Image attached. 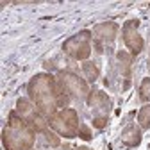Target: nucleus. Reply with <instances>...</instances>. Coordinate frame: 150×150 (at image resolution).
Segmentation results:
<instances>
[{
	"instance_id": "1",
	"label": "nucleus",
	"mask_w": 150,
	"mask_h": 150,
	"mask_svg": "<svg viewBox=\"0 0 150 150\" xmlns=\"http://www.w3.org/2000/svg\"><path fill=\"white\" fill-rule=\"evenodd\" d=\"M29 98L43 116L52 118L57 111V81L48 73H38L29 82Z\"/></svg>"
},
{
	"instance_id": "2",
	"label": "nucleus",
	"mask_w": 150,
	"mask_h": 150,
	"mask_svg": "<svg viewBox=\"0 0 150 150\" xmlns=\"http://www.w3.org/2000/svg\"><path fill=\"white\" fill-rule=\"evenodd\" d=\"M36 141V129L20 118L16 111L9 112L7 125L2 132V143L6 150H30Z\"/></svg>"
},
{
	"instance_id": "3",
	"label": "nucleus",
	"mask_w": 150,
	"mask_h": 150,
	"mask_svg": "<svg viewBox=\"0 0 150 150\" xmlns=\"http://www.w3.org/2000/svg\"><path fill=\"white\" fill-rule=\"evenodd\" d=\"M48 125L63 138H75L79 134V115L75 109H61L48 120Z\"/></svg>"
},
{
	"instance_id": "4",
	"label": "nucleus",
	"mask_w": 150,
	"mask_h": 150,
	"mask_svg": "<svg viewBox=\"0 0 150 150\" xmlns=\"http://www.w3.org/2000/svg\"><path fill=\"white\" fill-rule=\"evenodd\" d=\"M89 40H91V32L89 30H82L79 34H75L73 38H70V40H66L63 43V50L68 55H71L73 59L84 61V59L89 57V54H91Z\"/></svg>"
},
{
	"instance_id": "5",
	"label": "nucleus",
	"mask_w": 150,
	"mask_h": 150,
	"mask_svg": "<svg viewBox=\"0 0 150 150\" xmlns=\"http://www.w3.org/2000/svg\"><path fill=\"white\" fill-rule=\"evenodd\" d=\"M57 82L66 89V93L71 98H88V84L86 81H82L79 75H75L73 71H59L57 75Z\"/></svg>"
},
{
	"instance_id": "6",
	"label": "nucleus",
	"mask_w": 150,
	"mask_h": 150,
	"mask_svg": "<svg viewBox=\"0 0 150 150\" xmlns=\"http://www.w3.org/2000/svg\"><path fill=\"white\" fill-rule=\"evenodd\" d=\"M138 27H139V20H129L123 25V30H122L123 43H125L127 50L130 52V55H138L143 50V45H145L143 38L138 32Z\"/></svg>"
},
{
	"instance_id": "7",
	"label": "nucleus",
	"mask_w": 150,
	"mask_h": 150,
	"mask_svg": "<svg viewBox=\"0 0 150 150\" xmlns=\"http://www.w3.org/2000/svg\"><path fill=\"white\" fill-rule=\"evenodd\" d=\"M116 32H118V25L112 23V22H104V23H98L93 29V36H95V48L98 52L104 50V45H111L116 38Z\"/></svg>"
},
{
	"instance_id": "8",
	"label": "nucleus",
	"mask_w": 150,
	"mask_h": 150,
	"mask_svg": "<svg viewBox=\"0 0 150 150\" xmlns=\"http://www.w3.org/2000/svg\"><path fill=\"white\" fill-rule=\"evenodd\" d=\"M86 102L91 109H95L97 112H102V116H107V112L111 109V100L104 91H91Z\"/></svg>"
},
{
	"instance_id": "9",
	"label": "nucleus",
	"mask_w": 150,
	"mask_h": 150,
	"mask_svg": "<svg viewBox=\"0 0 150 150\" xmlns=\"http://www.w3.org/2000/svg\"><path fill=\"white\" fill-rule=\"evenodd\" d=\"M16 115L20 116V118H23L25 122H29L30 125L34 123V120L41 115V112H38V109H36V105H32V102L30 100H27V98H18V102H16Z\"/></svg>"
},
{
	"instance_id": "10",
	"label": "nucleus",
	"mask_w": 150,
	"mask_h": 150,
	"mask_svg": "<svg viewBox=\"0 0 150 150\" xmlns=\"http://www.w3.org/2000/svg\"><path fill=\"white\" fill-rule=\"evenodd\" d=\"M116 59H118V66L122 71V77H123V91L129 88V79H130V63H132V55L127 54V52H118L116 54Z\"/></svg>"
},
{
	"instance_id": "11",
	"label": "nucleus",
	"mask_w": 150,
	"mask_h": 150,
	"mask_svg": "<svg viewBox=\"0 0 150 150\" xmlns=\"http://www.w3.org/2000/svg\"><path fill=\"white\" fill-rule=\"evenodd\" d=\"M122 141L127 146H136V145H139V141H141V130L136 125H129L123 132H122Z\"/></svg>"
},
{
	"instance_id": "12",
	"label": "nucleus",
	"mask_w": 150,
	"mask_h": 150,
	"mask_svg": "<svg viewBox=\"0 0 150 150\" xmlns=\"http://www.w3.org/2000/svg\"><path fill=\"white\" fill-rule=\"evenodd\" d=\"M82 71H84V75H86V79L89 81V82H95L97 79H98V66L95 64V63H91V61H86L84 64H82Z\"/></svg>"
},
{
	"instance_id": "13",
	"label": "nucleus",
	"mask_w": 150,
	"mask_h": 150,
	"mask_svg": "<svg viewBox=\"0 0 150 150\" xmlns=\"http://www.w3.org/2000/svg\"><path fill=\"white\" fill-rule=\"evenodd\" d=\"M138 123L141 129H150V105H143L138 112Z\"/></svg>"
},
{
	"instance_id": "14",
	"label": "nucleus",
	"mask_w": 150,
	"mask_h": 150,
	"mask_svg": "<svg viewBox=\"0 0 150 150\" xmlns=\"http://www.w3.org/2000/svg\"><path fill=\"white\" fill-rule=\"evenodd\" d=\"M139 98L143 102H148L150 100V77H145L141 81V86H139Z\"/></svg>"
},
{
	"instance_id": "15",
	"label": "nucleus",
	"mask_w": 150,
	"mask_h": 150,
	"mask_svg": "<svg viewBox=\"0 0 150 150\" xmlns=\"http://www.w3.org/2000/svg\"><path fill=\"white\" fill-rule=\"evenodd\" d=\"M41 136H43V139L47 141V145H50V146H59V138L55 136L54 132H50L48 129L41 130Z\"/></svg>"
},
{
	"instance_id": "16",
	"label": "nucleus",
	"mask_w": 150,
	"mask_h": 150,
	"mask_svg": "<svg viewBox=\"0 0 150 150\" xmlns=\"http://www.w3.org/2000/svg\"><path fill=\"white\" fill-rule=\"evenodd\" d=\"M79 136H81V139H84V141H89L93 136H91V130H89V127L86 125V123H81V127H79Z\"/></svg>"
},
{
	"instance_id": "17",
	"label": "nucleus",
	"mask_w": 150,
	"mask_h": 150,
	"mask_svg": "<svg viewBox=\"0 0 150 150\" xmlns=\"http://www.w3.org/2000/svg\"><path fill=\"white\" fill-rule=\"evenodd\" d=\"M107 123V116H95L93 118V127L95 129H104Z\"/></svg>"
},
{
	"instance_id": "18",
	"label": "nucleus",
	"mask_w": 150,
	"mask_h": 150,
	"mask_svg": "<svg viewBox=\"0 0 150 150\" xmlns=\"http://www.w3.org/2000/svg\"><path fill=\"white\" fill-rule=\"evenodd\" d=\"M75 150H91V148H86V146H81V148H75Z\"/></svg>"
},
{
	"instance_id": "19",
	"label": "nucleus",
	"mask_w": 150,
	"mask_h": 150,
	"mask_svg": "<svg viewBox=\"0 0 150 150\" xmlns=\"http://www.w3.org/2000/svg\"><path fill=\"white\" fill-rule=\"evenodd\" d=\"M148 70H150V55H148Z\"/></svg>"
}]
</instances>
